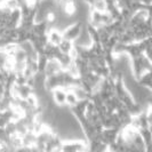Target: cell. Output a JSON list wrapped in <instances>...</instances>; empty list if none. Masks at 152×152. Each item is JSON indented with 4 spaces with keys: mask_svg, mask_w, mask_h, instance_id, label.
<instances>
[{
    "mask_svg": "<svg viewBox=\"0 0 152 152\" xmlns=\"http://www.w3.org/2000/svg\"><path fill=\"white\" fill-rule=\"evenodd\" d=\"M57 47H58V49L61 50L62 53L69 54L71 50H72V48H73V41L63 38L61 40V42L57 45Z\"/></svg>",
    "mask_w": 152,
    "mask_h": 152,
    "instance_id": "6da1fadb",
    "label": "cell"
}]
</instances>
